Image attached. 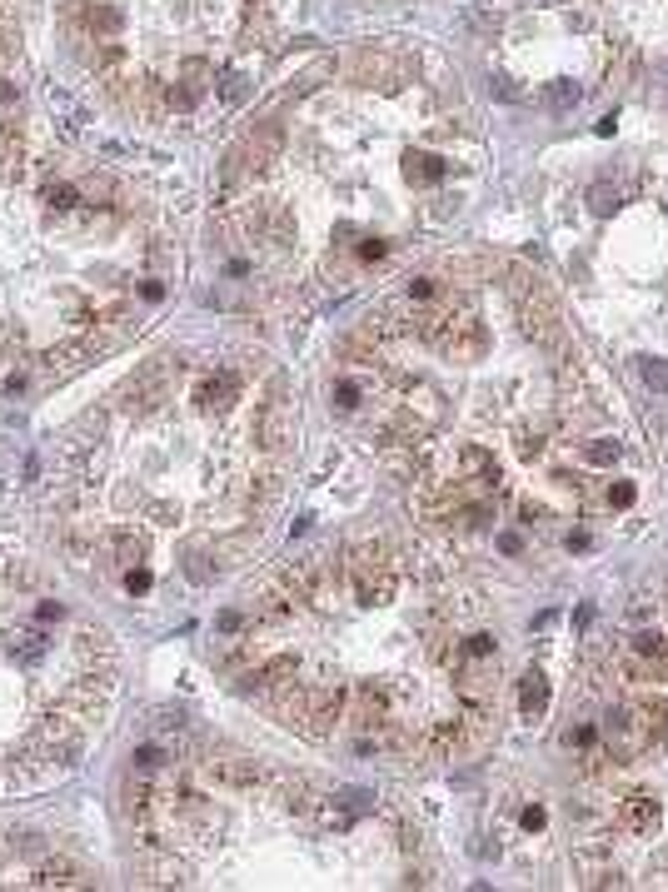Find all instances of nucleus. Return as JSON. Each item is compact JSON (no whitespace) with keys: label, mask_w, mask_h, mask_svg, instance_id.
I'll return each instance as SVG.
<instances>
[{"label":"nucleus","mask_w":668,"mask_h":892,"mask_svg":"<svg viewBox=\"0 0 668 892\" xmlns=\"http://www.w3.org/2000/svg\"><path fill=\"white\" fill-rule=\"evenodd\" d=\"M294 424L265 355L160 349L55 434L35 514L65 569L130 608L210 589L284 499Z\"/></svg>","instance_id":"f257e3e1"},{"label":"nucleus","mask_w":668,"mask_h":892,"mask_svg":"<svg viewBox=\"0 0 668 892\" xmlns=\"http://www.w3.org/2000/svg\"><path fill=\"white\" fill-rule=\"evenodd\" d=\"M120 658L86 599L0 548V797L76 773L115 708Z\"/></svg>","instance_id":"f03ea898"},{"label":"nucleus","mask_w":668,"mask_h":892,"mask_svg":"<svg viewBox=\"0 0 668 892\" xmlns=\"http://www.w3.org/2000/svg\"><path fill=\"white\" fill-rule=\"evenodd\" d=\"M90 872L35 833L0 828V892L5 887H86Z\"/></svg>","instance_id":"7ed1b4c3"},{"label":"nucleus","mask_w":668,"mask_h":892,"mask_svg":"<svg viewBox=\"0 0 668 892\" xmlns=\"http://www.w3.org/2000/svg\"><path fill=\"white\" fill-rule=\"evenodd\" d=\"M599 738H604V752H609V763H634V758H644L648 748H654V738L644 733V723H638L634 703L628 708H614L604 723H599Z\"/></svg>","instance_id":"20e7f679"},{"label":"nucleus","mask_w":668,"mask_h":892,"mask_svg":"<svg viewBox=\"0 0 668 892\" xmlns=\"http://www.w3.org/2000/svg\"><path fill=\"white\" fill-rule=\"evenodd\" d=\"M573 872H579L583 887H624V868L604 848H579L573 852Z\"/></svg>","instance_id":"39448f33"},{"label":"nucleus","mask_w":668,"mask_h":892,"mask_svg":"<svg viewBox=\"0 0 668 892\" xmlns=\"http://www.w3.org/2000/svg\"><path fill=\"white\" fill-rule=\"evenodd\" d=\"M549 698H554L549 673H544V668H524V678H519V713H524L528 723H539L544 713H549Z\"/></svg>","instance_id":"423d86ee"},{"label":"nucleus","mask_w":668,"mask_h":892,"mask_svg":"<svg viewBox=\"0 0 668 892\" xmlns=\"http://www.w3.org/2000/svg\"><path fill=\"white\" fill-rule=\"evenodd\" d=\"M614 817H618V828L624 833H654L658 828V797L654 793H628Z\"/></svg>","instance_id":"0eeeda50"},{"label":"nucleus","mask_w":668,"mask_h":892,"mask_svg":"<svg viewBox=\"0 0 668 892\" xmlns=\"http://www.w3.org/2000/svg\"><path fill=\"white\" fill-rule=\"evenodd\" d=\"M634 713H638V723H644V733L654 743L668 738V698L663 693H644V698H634Z\"/></svg>","instance_id":"6e6552de"},{"label":"nucleus","mask_w":668,"mask_h":892,"mask_svg":"<svg viewBox=\"0 0 668 892\" xmlns=\"http://www.w3.org/2000/svg\"><path fill=\"white\" fill-rule=\"evenodd\" d=\"M579 95H583V90L573 86V80H549V86L539 90V105L549 110V115H564V110L579 105Z\"/></svg>","instance_id":"1a4fd4ad"},{"label":"nucleus","mask_w":668,"mask_h":892,"mask_svg":"<svg viewBox=\"0 0 668 892\" xmlns=\"http://www.w3.org/2000/svg\"><path fill=\"white\" fill-rule=\"evenodd\" d=\"M514 449H519V459H539L544 449H549V424H519V434H514Z\"/></svg>","instance_id":"9d476101"},{"label":"nucleus","mask_w":668,"mask_h":892,"mask_svg":"<svg viewBox=\"0 0 668 892\" xmlns=\"http://www.w3.org/2000/svg\"><path fill=\"white\" fill-rule=\"evenodd\" d=\"M583 459L599 464V469H604V464H614L618 459V439H583Z\"/></svg>","instance_id":"9b49d317"},{"label":"nucleus","mask_w":668,"mask_h":892,"mask_svg":"<svg viewBox=\"0 0 668 892\" xmlns=\"http://www.w3.org/2000/svg\"><path fill=\"white\" fill-rule=\"evenodd\" d=\"M638 374H644V384L654 389V394H668V365L663 359H638Z\"/></svg>","instance_id":"f8f14e48"},{"label":"nucleus","mask_w":668,"mask_h":892,"mask_svg":"<svg viewBox=\"0 0 668 892\" xmlns=\"http://www.w3.org/2000/svg\"><path fill=\"white\" fill-rule=\"evenodd\" d=\"M614 204H618V190H609V185H593V190H589V210H593V215H609Z\"/></svg>","instance_id":"ddd939ff"},{"label":"nucleus","mask_w":668,"mask_h":892,"mask_svg":"<svg viewBox=\"0 0 668 892\" xmlns=\"http://www.w3.org/2000/svg\"><path fill=\"white\" fill-rule=\"evenodd\" d=\"M489 90H494L499 100H509V105H514V100H524V90H519L509 76H494V80H489Z\"/></svg>","instance_id":"4468645a"},{"label":"nucleus","mask_w":668,"mask_h":892,"mask_svg":"<svg viewBox=\"0 0 668 892\" xmlns=\"http://www.w3.org/2000/svg\"><path fill=\"white\" fill-rule=\"evenodd\" d=\"M604 499H609V509H624V504H634V489H628V484H614Z\"/></svg>","instance_id":"2eb2a0df"},{"label":"nucleus","mask_w":668,"mask_h":892,"mask_svg":"<svg viewBox=\"0 0 668 892\" xmlns=\"http://www.w3.org/2000/svg\"><path fill=\"white\" fill-rule=\"evenodd\" d=\"M494 544H499V548H504V554H524V538H519V534H514V528H504V534H499V538H494Z\"/></svg>","instance_id":"dca6fc26"},{"label":"nucleus","mask_w":668,"mask_h":892,"mask_svg":"<svg viewBox=\"0 0 668 892\" xmlns=\"http://www.w3.org/2000/svg\"><path fill=\"white\" fill-rule=\"evenodd\" d=\"M5 473H11V449H5V439H0V499H5Z\"/></svg>","instance_id":"f3484780"},{"label":"nucleus","mask_w":668,"mask_h":892,"mask_svg":"<svg viewBox=\"0 0 668 892\" xmlns=\"http://www.w3.org/2000/svg\"><path fill=\"white\" fill-rule=\"evenodd\" d=\"M524 828H544V807H524Z\"/></svg>","instance_id":"a211bd4d"},{"label":"nucleus","mask_w":668,"mask_h":892,"mask_svg":"<svg viewBox=\"0 0 668 892\" xmlns=\"http://www.w3.org/2000/svg\"><path fill=\"white\" fill-rule=\"evenodd\" d=\"M539 5H559V0H539Z\"/></svg>","instance_id":"6ab92c4d"}]
</instances>
